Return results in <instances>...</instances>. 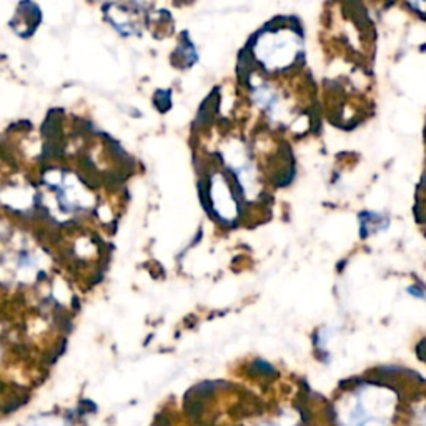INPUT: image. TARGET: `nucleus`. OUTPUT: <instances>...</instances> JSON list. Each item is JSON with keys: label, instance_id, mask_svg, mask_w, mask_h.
I'll list each match as a JSON object with an SVG mask.
<instances>
[]
</instances>
